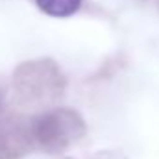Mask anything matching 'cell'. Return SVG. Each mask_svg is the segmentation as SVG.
<instances>
[{
    "instance_id": "1",
    "label": "cell",
    "mask_w": 159,
    "mask_h": 159,
    "mask_svg": "<svg viewBox=\"0 0 159 159\" xmlns=\"http://www.w3.org/2000/svg\"><path fill=\"white\" fill-rule=\"evenodd\" d=\"M41 11L50 17H70L81 6V0H35Z\"/></svg>"
}]
</instances>
